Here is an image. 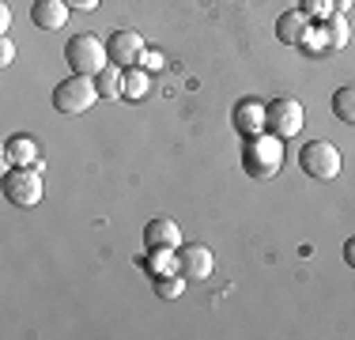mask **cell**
Returning a JSON list of instances; mask_svg holds the SVG:
<instances>
[{
    "label": "cell",
    "mask_w": 355,
    "mask_h": 340,
    "mask_svg": "<svg viewBox=\"0 0 355 340\" xmlns=\"http://www.w3.org/2000/svg\"><path fill=\"white\" fill-rule=\"evenodd\" d=\"M15 61V46H12V42H8V34H4V38H0V65H12Z\"/></svg>",
    "instance_id": "cell-21"
},
{
    "label": "cell",
    "mask_w": 355,
    "mask_h": 340,
    "mask_svg": "<svg viewBox=\"0 0 355 340\" xmlns=\"http://www.w3.org/2000/svg\"><path fill=\"white\" fill-rule=\"evenodd\" d=\"M302 12H306V15H314V19H321V23H325L329 15L336 12V8H333V0H302Z\"/></svg>",
    "instance_id": "cell-20"
},
{
    "label": "cell",
    "mask_w": 355,
    "mask_h": 340,
    "mask_svg": "<svg viewBox=\"0 0 355 340\" xmlns=\"http://www.w3.org/2000/svg\"><path fill=\"white\" fill-rule=\"evenodd\" d=\"M329 106H333V117L340 125H355V83L352 87H336Z\"/></svg>",
    "instance_id": "cell-15"
},
{
    "label": "cell",
    "mask_w": 355,
    "mask_h": 340,
    "mask_svg": "<svg viewBox=\"0 0 355 340\" xmlns=\"http://www.w3.org/2000/svg\"><path fill=\"white\" fill-rule=\"evenodd\" d=\"M310 34V15L302 12V8H291V12H284L280 19H276V38L284 42V46H302Z\"/></svg>",
    "instance_id": "cell-12"
},
{
    "label": "cell",
    "mask_w": 355,
    "mask_h": 340,
    "mask_svg": "<svg viewBox=\"0 0 355 340\" xmlns=\"http://www.w3.org/2000/svg\"><path fill=\"white\" fill-rule=\"evenodd\" d=\"M144 246L148 250H178L182 246V227L174 219H151V223H144Z\"/></svg>",
    "instance_id": "cell-11"
},
{
    "label": "cell",
    "mask_w": 355,
    "mask_h": 340,
    "mask_svg": "<svg viewBox=\"0 0 355 340\" xmlns=\"http://www.w3.org/2000/svg\"><path fill=\"white\" fill-rule=\"evenodd\" d=\"M64 61L76 76H98L110 65V49L95 34H72L69 46H64Z\"/></svg>",
    "instance_id": "cell-3"
},
{
    "label": "cell",
    "mask_w": 355,
    "mask_h": 340,
    "mask_svg": "<svg viewBox=\"0 0 355 340\" xmlns=\"http://www.w3.org/2000/svg\"><path fill=\"white\" fill-rule=\"evenodd\" d=\"M344 261H348V265L355 269V235L348 238V242H344Z\"/></svg>",
    "instance_id": "cell-25"
},
{
    "label": "cell",
    "mask_w": 355,
    "mask_h": 340,
    "mask_svg": "<svg viewBox=\"0 0 355 340\" xmlns=\"http://www.w3.org/2000/svg\"><path fill=\"white\" fill-rule=\"evenodd\" d=\"M4 31H12V8L0 4V34H4Z\"/></svg>",
    "instance_id": "cell-24"
},
{
    "label": "cell",
    "mask_w": 355,
    "mask_h": 340,
    "mask_svg": "<svg viewBox=\"0 0 355 340\" xmlns=\"http://www.w3.org/2000/svg\"><path fill=\"white\" fill-rule=\"evenodd\" d=\"M231 121H234V129H239L242 136L265 133V102L239 99V102H234V110H231Z\"/></svg>",
    "instance_id": "cell-9"
},
{
    "label": "cell",
    "mask_w": 355,
    "mask_h": 340,
    "mask_svg": "<svg viewBox=\"0 0 355 340\" xmlns=\"http://www.w3.org/2000/svg\"><path fill=\"white\" fill-rule=\"evenodd\" d=\"M110 49V65L117 68H132L137 61H144V53H148V46H144V38L137 31H114L106 42Z\"/></svg>",
    "instance_id": "cell-7"
},
{
    "label": "cell",
    "mask_w": 355,
    "mask_h": 340,
    "mask_svg": "<svg viewBox=\"0 0 355 340\" xmlns=\"http://www.w3.org/2000/svg\"><path fill=\"white\" fill-rule=\"evenodd\" d=\"M121 95L125 99H132V102H140L144 95H148V76H144V68H121Z\"/></svg>",
    "instance_id": "cell-16"
},
{
    "label": "cell",
    "mask_w": 355,
    "mask_h": 340,
    "mask_svg": "<svg viewBox=\"0 0 355 340\" xmlns=\"http://www.w3.org/2000/svg\"><path fill=\"white\" fill-rule=\"evenodd\" d=\"M42 193H46V185H42L38 167L4 170V197H8V204H15V208H35V204H42Z\"/></svg>",
    "instance_id": "cell-5"
},
{
    "label": "cell",
    "mask_w": 355,
    "mask_h": 340,
    "mask_svg": "<svg viewBox=\"0 0 355 340\" xmlns=\"http://www.w3.org/2000/svg\"><path fill=\"white\" fill-rule=\"evenodd\" d=\"M174 253L178 250H148V257H140V261H144V269H148L151 276H171V272L178 269Z\"/></svg>",
    "instance_id": "cell-17"
},
{
    "label": "cell",
    "mask_w": 355,
    "mask_h": 340,
    "mask_svg": "<svg viewBox=\"0 0 355 340\" xmlns=\"http://www.w3.org/2000/svg\"><path fill=\"white\" fill-rule=\"evenodd\" d=\"M69 0H35V8H31V23H35L38 31H64V23H69Z\"/></svg>",
    "instance_id": "cell-10"
},
{
    "label": "cell",
    "mask_w": 355,
    "mask_h": 340,
    "mask_svg": "<svg viewBox=\"0 0 355 340\" xmlns=\"http://www.w3.org/2000/svg\"><path fill=\"white\" fill-rule=\"evenodd\" d=\"M302 125H306V121H302V102H295V99H272V102H265V133L287 140V136H295Z\"/></svg>",
    "instance_id": "cell-6"
},
{
    "label": "cell",
    "mask_w": 355,
    "mask_h": 340,
    "mask_svg": "<svg viewBox=\"0 0 355 340\" xmlns=\"http://www.w3.org/2000/svg\"><path fill=\"white\" fill-rule=\"evenodd\" d=\"M12 167H42L38 144L31 136H12L4 144V170H12Z\"/></svg>",
    "instance_id": "cell-13"
},
{
    "label": "cell",
    "mask_w": 355,
    "mask_h": 340,
    "mask_svg": "<svg viewBox=\"0 0 355 340\" xmlns=\"http://www.w3.org/2000/svg\"><path fill=\"white\" fill-rule=\"evenodd\" d=\"M182 291H185V276H182V272L155 276V295H159V299H178Z\"/></svg>",
    "instance_id": "cell-19"
},
{
    "label": "cell",
    "mask_w": 355,
    "mask_h": 340,
    "mask_svg": "<svg viewBox=\"0 0 355 340\" xmlns=\"http://www.w3.org/2000/svg\"><path fill=\"white\" fill-rule=\"evenodd\" d=\"M321 31H325L329 49H344L348 38H352V27H348V19H344V12H333L325 23H321Z\"/></svg>",
    "instance_id": "cell-14"
},
{
    "label": "cell",
    "mask_w": 355,
    "mask_h": 340,
    "mask_svg": "<svg viewBox=\"0 0 355 340\" xmlns=\"http://www.w3.org/2000/svg\"><path fill=\"white\" fill-rule=\"evenodd\" d=\"M333 8H336V12H348V8H352V0H333Z\"/></svg>",
    "instance_id": "cell-26"
},
{
    "label": "cell",
    "mask_w": 355,
    "mask_h": 340,
    "mask_svg": "<svg viewBox=\"0 0 355 340\" xmlns=\"http://www.w3.org/2000/svg\"><path fill=\"white\" fill-rule=\"evenodd\" d=\"M284 167V140L272 133H257L246 136L242 144V170L253 178V182H272Z\"/></svg>",
    "instance_id": "cell-1"
},
{
    "label": "cell",
    "mask_w": 355,
    "mask_h": 340,
    "mask_svg": "<svg viewBox=\"0 0 355 340\" xmlns=\"http://www.w3.org/2000/svg\"><path fill=\"white\" fill-rule=\"evenodd\" d=\"M98 4H103V0H69V8H76V12H95Z\"/></svg>",
    "instance_id": "cell-23"
},
{
    "label": "cell",
    "mask_w": 355,
    "mask_h": 340,
    "mask_svg": "<svg viewBox=\"0 0 355 340\" xmlns=\"http://www.w3.org/2000/svg\"><path fill=\"white\" fill-rule=\"evenodd\" d=\"M299 167H302V174L314 178V182H336V178H340L344 159H340V151H336V144L310 140L306 148L299 151Z\"/></svg>",
    "instance_id": "cell-4"
},
{
    "label": "cell",
    "mask_w": 355,
    "mask_h": 340,
    "mask_svg": "<svg viewBox=\"0 0 355 340\" xmlns=\"http://www.w3.org/2000/svg\"><path fill=\"white\" fill-rule=\"evenodd\" d=\"M103 99L98 95V83L95 76H69V80L53 83V110L64 117H76V114H87L95 102Z\"/></svg>",
    "instance_id": "cell-2"
},
{
    "label": "cell",
    "mask_w": 355,
    "mask_h": 340,
    "mask_svg": "<svg viewBox=\"0 0 355 340\" xmlns=\"http://www.w3.org/2000/svg\"><path fill=\"white\" fill-rule=\"evenodd\" d=\"M95 83H98V95L103 99H121V68L117 65H106L103 72L95 76Z\"/></svg>",
    "instance_id": "cell-18"
},
{
    "label": "cell",
    "mask_w": 355,
    "mask_h": 340,
    "mask_svg": "<svg viewBox=\"0 0 355 340\" xmlns=\"http://www.w3.org/2000/svg\"><path fill=\"white\" fill-rule=\"evenodd\" d=\"M144 61H148V68H151V72H159V68L166 65V61H163V53H155V49H148V53H144Z\"/></svg>",
    "instance_id": "cell-22"
},
{
    "label": "cell",
    "mask_w": 355,
    "mask_h": 340,
    "mask_svg": "<svg viewBox=\"0 0 355 340\" xmlns=\"http://www.w3.org/2000/svg\"><path fill=\"white\" fill-rule=\"evenodd\" d=\"M212 269H216V257H212L208 246H197V242L178 246V272H182L185 280H208Z\"/></svg>",
    "instance_id": "cell-8"
}]
</instances>
